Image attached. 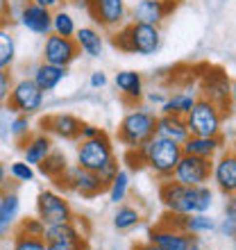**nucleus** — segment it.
Listing matches in <instances>:
<instances>
[{"mask_svg": "<svg viewBox=\"0 0 236 250\" xmlns=\"http://www.w3.org/2000/svg\"><path fill=\"white\" fill-rule=\"evenodd\" d=\"M116 207L118 209H116V214H114L112 223H114V228H116L118 232H130V230H134V228L141 223V211H138L137 207L125 205V203L116 205Z\"/></svg>", "mask_w": 236, "mask_h": 250, "instance_id": "cd10ccee", "label": "nucleus"}, {"mask_svg": "<svg viewBox=\"0 0 236 250\" xmlns=\"http://www.w3.org/2000/svg\"><path fill=\"white\" fill-rule=\"evenodd\" d=\"M7 175H9V173H7L5 164L0 162V191H5V189H7Z\"/></svg>", "mask_w": 236, "mask_h": 250, "instance_id": "09e8293b", "label": "nucleus"}, {"mask_svg": "<svg viewBox=\"0 0 236 250\" xmlns=\"http://www.w3.org/2000/svg\"><path fill=\"white\" fill-rule=\"evenodd\" d=\"M211 166H214V159L196 157V155H182V159L177 162L175 171H173L171 180L173 182H179V185H189V187L209 185Z\"/></svg>", "mask_w": 236, "mask_h": 250, "instance_id": "6e6552de", "label": "nucleus"}, {"mask_svg": "<svg viewBox=\"0 0 236 250\" xmlns=\"http://www.w3.org/2000/svg\"><path fill=\"white\" fill-rule=\"evenodd\" d=\"M145 168H150L159 180H171L177 162L182 159V144H175L171 139H164L155 134L148 144L141 146Z\"/></svg>", "mask_w": 236, "mask_h": 250, "instance_id": "7ed1b4c3", "label": "nucleus"}, {"mask_svg": "<svg viewBox=\"0 0 236 250\" xmlns=\"http://www.w3.org/2000/svg\"><path fill=\"white\" fill-rule=\"evenodd\" d=\"M75 32H78V25H75L73 14H68L66 9H55L53 12V34H57V37H75Z\"/></svg>", "mask_w": 236, "mask_h": 250, "instance_id": "2f4dec72", "label": "nucleus"}, {"mask_svg": "<svg viewBox=\"0 0 236 250\" xmlns=\"http://www.w3.org/2000/svg\"><path fill=\"white\" fill-rule=\"evenodd\" d=\"M234 152H236V150H234Z\"/></svg>", "mask_w": 236, "mask_h": 250, "instance_id": "5fc2aeb1", "label": "nucleus"}, {"mask_svg": "<svg viewBox=\"0 0 236 250\" xmlns=\"http://www.w3.org/2000/svg\"><path fill=\"white\" fill-rule=\"evenodd\" d=\"M196 96L191 91H177L166 98V103L159 107V114H175V116H184L191 112V107L196 105Z\"/></svg>", "mask_w": 236, "mask_h": 250, "instance_id": "a878e982", "label": "nucleus"}, {"mask_svg": "<svg viewBox=\"0 0 236 250\" xmlns=\"http://www.w3.org/2000/svg\"><path fill=\"white\" fill-rule=\"evenodd\" d=\"M19 232H25V234H30V237H41V239H43V232H46V223H43L39 216L20 218Z\"/></svg>", "mask_w": 236, "mask_h": 250, "instance_id": "c9c22d12", "label": "nucleus"}, {"mask_svg": "<svg viewBox=\"0 0 236 250\" xmlns=\"http://www.w3.org/2000/svg\"><path fill=\"white\" fill-rule=\"evenodd\" d=\"M189 132L196 137H220L223 134V109L207 98H197L186 114Z\"/></svg>", "mask_w": 236, "mask_h": 250, "instance_id": "20e7f679", "label": "nucleus"}, {"mask_svg": "<svg viewBox=\"0 0 236 250\" xmlns=\"http://www.w3.org/2000/svg\"><path fill=\"white\" fill-rule=\"evenodd\" d=\"M41 130L46 134H50V137H59V139H66V141H78L79 130H82V121L68 112L50 114L46 119H41Z\"/></svg>", "mask_w": 236, "mask_h": 250, "instance_id": "f3484780", "label": "nucleus"}, {"mask_svg": "<svg viewBox=\"0 0 236 250\" xmlns=\"http://www.w3.org/2000/svg\"><path fill=\"white\" fill-rule=\"evenodd\" d=\"M143 98H148V103H150V105H159V107H161L166 103V98H168V96H166L161 89H152L150 93H145Z\"/></svg>", "mask_w": 236, "mask_h": 250, "instance_id": "c03bdc74", "label": "nucleus"}, {"mask_svg": "<svg viewBox=\"0 0 236 250\" xmlns=\"http://www.w3.org/2000/svg\"><path fill=\"white\" fill-rule=\"evenodd\" d=\"M20 150H23V159H25L30 166H39L43 159L53 152V139L46 132H39V134H30V137L20 144Z\"/></svg>", "mask_w": 236, "mask_h": 250, "instance_id": "4be33fe9", "label": "nucleus"}, {"mask_svg": "<svg viewBox=\"0 0 236 250\" xmlns=\"http://www.w3.org/2000/svg\"><path fill=\"white\" fill-rule=\"evenodd\" d=\"M134 250H161V248H157V246L150 244V241H145V244H137Z\"/></svg>", "mask_w": 236, "mask_h": 250, "instance_id": "8fccbe9b", "label": "nucleus"}, {"mask_svg": "<svg viewBox=\"0 0 236 250\" xmlns=\"http://www.w3.org/2000/svg\"><path fill=\"white\" fill-rule=\"evenodd\" d=\"M66 75H68V68L48 64V62H39V64L32 68V73H30V78L34 80V84L39 86L43 93L55 91V89L66 80Z\"/></svg>", "mask_w": 236, "mask_h": 250, "instance_id": "412c9836", "label": "nucleus"}, {"mask_svg": "<svg viewBox=\"0 0 236 250\" xmlns=\"http://www.w3.org/2000/svg\"><path fill=\"white\" fill-rule=\"evenodd\" d=\"M89 14L100 27L116 30V27H123L127 21V2L125 0H91Z\"/></svg>", "mask_w": 236, "mask_h": 250, "instance_id": "ddd939ff", "label": "nucleus"}, {"mask_svg": "<svg viewBox=\"0 0 236 250\" xmlns=\"http://www.w3.org/2000/svg\"><path fill=\"white\" fill-rule=\"evenodd\" d=\"M177 5H168V2H159V0H137L132 7V21L134 23H145V25H161L168 14L175 9Z\"/></svg>", "mask_w": 236, "mask_h": 250, "instance_id": "a211bd4d", "label": "nucleus"}, {"mask_svg": "<svg viewBox=\"0 0 236 250\" xmlns=\"http://www.w3.org/2000/svg\"><path fill=\"white\" fill-rule=\"evenodd\" d=\"M225 148V139L220 137H196L191 134L186 141L182 144V152L184 155H196V157H204V159H216Z\"/></svg>", "mask_w": 236, "mask_h": 250, "instance_id": "aec40b11", "label": "nucleus"}, {"mask_svg": "<svg viewBox=\"0 0 236 250\" xmlns=\"http://www.w3.org/2000/svg\"><path fill=\"white\" fill-rule=\"evenodd\" d=\"M157 132V114L148 109V107H137L123 116V121L118 123L116 139L118 144H123L127 150L130 148H141L148 144Z\"/></svg>", "mask_w": 236, "mask_h": 250, "instance_id": "f03ea898", "label": "nucleus"}, {"mask_svg": "<svg viewBox=\"0 0 236 250\" xmlns=\"http://www.w3.org/2000/svg\"><path fill=\"white\" fill-rule=\"evenodd\" d=\"M43 98H46V93L34 84L32 78H20V80H14L12 91H9V98H7L5 107L12 114L32 116V114L41 112V107H43Z\"/></svg>", "mask_w": 236, "mask_h": 250, "instance_id": "423d86ee", "label": "nucleus"}, {"mask_svg": "<svg viewBox=\"0 0 236 250\" xmlns=\"http://www.w3.org/2000/svg\"><path fill=\"white\" fill-rule=\"evenodd\" d=\"M225 216L236 218V193L234 196H227V203H225Z\"/></svg>", "mask_w": 236, "mask_h": 250, "instance_id": "a18cd8bd", "label": "nucleus"}, {"mask_svg": "<svg viewBox=\"0 0 236 250\" xmlns=\"http://www.w3.org/2000/svg\"><path fill=\"white\" fill-rule=\"evenodd\" d=\"M19 21L27 32L39 34V37L53 34V9L34 5V2H30V0H25V2L20 5Z\"/></svg>", "mask_w": 236, "mask_h": 250, "instance_id": "4468645a", "label": "nucleus"}, {"mask_svg": "<svg viewBox=\"0 0 236 250\" xmlns=\"http://www.w3.org/2000/svg\"><path fill=\"white\" fill-rule=\"evenodd\" d=\"M30 134H32V123H30V116L14 114V119L9 121V137H14L19 144H23Z\"/></svg>", "mask_w": 236, "mask_h": 250, "instance_id": "473e14b6", "label": "nucleus"}, {"mask_svg": "<svg viewBox=\"0 0 236 250\" xmlns=\"http://www.w3.org/2000/svg\"><path fill=\"white\" fill-rule=\"evenodd\" d=\"M232 100H236V80L232 82Z\"/></svg>", "mask_w": 236, "mask_h": 250, "instance_id": "3c124183", "label": "nucleus"}, {"mask_svg": "<svg viewBox=\"0 0 236 250\" xmlns=\"http://www.w3.org/2000/svg\"><path fill=\"white\" fill-rule=\"evenodd\" d=\"M75 43L79 48V55H86L91 60H98L102 57V48H105V41H102V34L96 30V27H78L75 32Z\"/></svg>", "mask_w": 236, "mask_h": 250, "instance_id": "393cba45", "label": "nucleus"}, {"mask_svg": "<svg viewBox=\"0 0 236 250\" xmlns=\"http://www.w3.org/2000/svg\"><path fill=\"white\" fill-rule=\"evenodd\" d=\"M200 89H202V98L211 100V103L220 107L223 114H225V109H227L230 103H232V82H230V78H227L220 68H211V71L204 73L202 82H200Z\"/></svg>", "mask_w": 236, "mask_h": 250, "instance_id": "f8f14e48", "label": "nucleus"}, {"mask_svg": "<svg viewBox=\"0 0 236 250\" xmlns=\"http://www.w3.org/2000/svg\"><path fill=\"white\" fill-rule=\"evenodd\" d=\"M14 78H12V68H0V107L7 105L9 91H12Z\"/></svg>", "mask_w": 236, "mask_h": 250, "instance_id": "e433bc0d", "label": "nucleus"}, {"mask_svg": "<svg viewBox=\"0 0 236 250\" xmlns=\"http://www.w3.org/2000/svg\"><path fill=\"white\" fill-rule=\"evenodd\" d=\"M30 2H34V5H41V7H46V9H53V12H55L61 0H30Z\"/></svg>", "mask_w": 236, "mask_h": 250, "instance_id": "49530a36", "label": "nucleus"}, {"mask_svg": "<svg viewBox=\"0 0 236 250\" xmlns=\"http://www.w3.org/2000/svg\"><path fill=\"white\" fill-rule=\"evenodd\" d=\"M123 162L130 166V171H141V168H145L143 152H141V148H130V150L125 152Z\"/></svg>", "mask_w": 236, "mask_h": 250, "instance_id": "4c0bfd02", "label": "nucleus"}, {"mask_svg": "<svg viewBox=\"0 0 236 250\" xmlns=\"http://www.w3.org/2000/svg\"><path fill=\"white\" fill-rule=\"evenodd\" d=\"M159 2H168V5H177L179 0H159Z\"/></svg>", "mask_w": 236, "mask_h": 250, "instance_id": "603ef678", "label": "nucleus"}, {"mask_svg": "<svg viewBox=\"0 0 236 250\" xmlns=\"http://www.w3.org/2000/svg\"><path fill=\"white\" fill-rule=\"evenodd\" d=\"M46 250H89L86 239L82 241H48Z\"/></svg>", "mask_w": 236, "mask_h": 250, "instance_id": "58836bf2", "label": "nucleus"}, {"mask_svg": "<svg viewBox=\"0 0 236 250\" xmlns=\"http://www.w3.org/2000/svg\"><path fill=\"white\" fill-rule=\"evenodd\" d=\"M68 166H71V164H68L66 155H61L59 150H53L39 166H37V168L41 171V175H46V178H50V180H57V178H61V175H64Z\"/></svg>", "mask_w": 236, "mask_h": 250, "instance_id": "c85d7f7f", "label": "nucleus"}, {"mask_svg": "<svg viewBox=\"0 0 236 250\" xmlns=\"http://www.w3.org/2000/svg\"><path fill=\"white\" fill-rule=\"evenodd\" d=\"M148 241L161 250H189L191 234L177 230L166 221H159L155 228L148 230Z\"/></svg>", "mask_w": 236, "mask_h": 250, "instance_id": "dca6fc26", "label": "nucleus"}, {"mask_svg": "<svg viewBox=\"0 0 236 250\" xmlns=\"http://www.w3.org/2000/svg\"><path fill=\"white\" fill-rule=\"evenodd\" d=\"M118 171H120V164H118V157H114L112 162H109V164H107L105 168H102V171L98 173V178L102 180V182H105L107 187H109V182L114 180V175H116Z\"/></svg>", "mask_w": 236, "mask_h": 250, "instance_id": "a19ab883", "label": "nucleus"}, {"mask_svg": "<svg viewBox=\"0 0 236 250\" xmlns=\"http://www.w3.org/2000/svg\"><path fill=\"white\" fill-rule=\"evenodd\" d=\"M107 73L102 71H93L91 78H89V84H91V89H102V86H107Z\"/></svg>", "mask_w": 236, "mask_h": 250, "instance_id": "37998d69", "label": "nucleus"}, {"mask_svg": "<svg viewBox=\"0 0 236 250\" xmlns=\"http://www.w3.org/2000/svg\"><path fill=\"white\" fill-rule=\"evenodd\" d=\"M100 127L93 123H82V130H79V139L78 141H86V139H96L100 134Z\"/></svg>", "mask_w": 236, "mask_h": 250, "instance_id": "79ce46f5", "label": "nucleus"}, {"mask_svg": "<svg viewBox=\"0 0 236 250\" xmlns=\"http://www.w3.org/2000/svg\"><path fill=\"white\" fill-rule=\"evenodd\" d=\"M216 232L225 239H236V218L223 216L220 218V223L216 225Z\"/></svg>", "mask_w": 236, "mask_h": 250, "instance_id": "ea45409f", "label": "nucleus"}, {"mask_svg": "<svg viewBox=\"0 0 236 250\" xmlns=\"http://www.w3.org/2000/svg\"><path fill=\"white\" fill-rule=\"evenodd\" d=\"M37 216L43 221L46 225H55V223H66L73 221V207L59 191L55 189H46L37 196Z\"/></svg>", "mask_w": 236, "mask_h": 250, "instance_id": "1a4fd4ad", "label": "nucleus"}, {"mask_svg": "<svg viewBox=\"0 0 236 250\" xmlns=\"http://www.w3.org/2000/svg\"><path fill=\"white\" fill-rule=\"evenodd\" d=\"M130 171H125V168H120V171L114 175V180L109 182V187H107V191H109V203L114 205H120L127 200V193H130Z\"/></svg>", "mask_w": 236, "mask_h": 250, "instance_id": "c756f323", "label": "nucleus"}, {"mask_svg": "<svg viewBox=\"0 0 236 250\" xmlns=\"http://www.w3.org/2000/svg\"><path fill=\"white\" fill-rule=\"evenodd\" d=\"M43 239H46V244H48V241H82L86 237L78 230V225L73 223V221H66V223L46 225Z\"/></svg>", "mask_w": 236, "mask_h": 250, "instance_id": "bb28decb", "label": "nucleus"}, {"mask_svg": "<svg viewBox=\"0 0 236 250\" xmlns=\"http://www.w3.org/2000/svg\"><path fill=\"white\" fill-rule=\"evenodd\" d=\"M114 157H116V152H114L112 139L107 137L105 130L96 139L78 141V166L86 168V171L100 173Z\"/></svg>", "mask_w": 236, "mask_h": 250, "instance_id": "39448f33", "label": "nucleus"}, {"mask_svg": "<svg viewBox=\"0 0 236 250\" xmlns=\"http://www.w3.org/2000/svg\"><path fill=\"white\" fill-rule=\"evenodd\" d=\"M114 84L127 105H138L145 96V80L138 71H118L114 75Z\"/></svg>", "mask_w": 236, "mask_h": 250, "instance_id": "6ab92c4d", "label": "nucleus"}, {"mask_svg": "<svg viewBox=\"0 0 236 250\" xmlns=\"http://www.w3.org/2000/svg\"><path fill=\"white\" fill-rule=\"evenodd\" d=\"M20 214V198L16 191H2L0 196V239H5L14 230Z\"/></svg>", "mask_w": 236, "mask_h": 250, "instance_id": "b1692460", "label": "nucleus"}, {"mask_svg": "<svg viewBox=\"0 0 236 250\" xmlns=\"http://www.w3.org/2000/svg\"><path fill=\"white\" fill-rule=\"evenodd\" d=\"M16 62V39L9 27L0 23V68H12Z\"/></svg>", "mask_w": 236, "mask_h": 250, "instance_id": "7c9ffc66", "label": "nucleus"}, {"mask_svg": "<svg viewBox=\"0 0 236 250\" xmlns=\"http://www.w3.org/2000/svg\"><path fill=\"white\" fill-rule=\"evenodd\" d=\"M155 134L171 139L175 144H184L191 137L186 119L184 116H175V114H157V132Z\"/></svg>", "mask_w": 236, "mask_h": 250, "instance_id": "5701e85b", "label": "nucleus"}, {"mask_svg": "<svg viewBox=\"0 0 236 250\" xmlns=\"http://www.w3.org/2000/svg\"><path fill=\"white\" fill-rule=\"evenodd\" d=\"M78 57H79V48H78V43H75L73 37H57V34H48L46 37L41 62H48V64L68 68Z\"/></svg>", "mask_w": 236, "mask_h": 250, "instance_id": "9b49d317", "label": "nucleus"}, {"mask_svg": "<svg viewBox=\"0 0 236 250\" xmlns=\"http://www.w3.org/2000/svg\"><path fill=\"white\" fill-rule=\"evenodd\" d=\"M12 250H46V239L41 237H30L25 232H14Z\"/></svg>", "mask_w": 236, "mask_h": 250, "instance_id": "72a5a7b5", "label": "nucleus"}, {"mask_svg": "<svg viewBox=\"0 0 236 250\" xmlns=\"http://www.w3.org/2000/svg\"><path fill=\"white\" fill-rule=\"evenodd\" d=\"M9 178L12 180H16V182H20V185H25V182H32L34 180V166H30L25 162V159H20V162H12L9 164Z\"/></svg>", "mask_w": 236, "mask_h": 250, "instance_id": "f704fd0d", "label": "nucleus"}, {"mask_svg": "<svg viewBox=\"0 0 236 250\" xmlns=\"http://www.w3.org/2000/svg\"><path fill=\"white\" fill-rule=\"evenodd\" d=\"M127 32V43H130V55H141V57H150L161 46V32L157 25H145V23H127L125 25Z\"/></svg>", "mask_w": 236, "mask_h": 250, "instance_id": "9d476101", "label": "nucleus"}, {"mask_svg": "<svg viewBox=\"0 0 236 250\" xmlns=\"http://www.w3.org/2000/svg\"><path fill=\"white\" fill-rule=\"evenodd\" d=\"M211 182L225 196L236 193V152H220L211 166Z\"/></svg>", "mask_w": 236, "mask_h": 250, "instance_id": "2eb2a0df", "label": "nucleus"}, {"mask_svg": "<svg viewBox=\"0 0 236 250\" xmlns=\"http://www.w3.org/2000/svg\"><path fill=\"white\" fill-rule=\"evenodd\" d=\"M189 250H204V241H202V237H197V234H191Z\"/></svg>", "mask_w": 236, "mask_h": 250, "instance_id": "de8ad7c7", "label": "nucleus"}, {"mask_svg": "<svg viewBox=\"0 0 236 250\" xmlns=\"http://www.w3.org/2000/svg\"><path fill=\"white\" fill-rule=\"evenodd\" d=\"M159 200L166 207L168 214H179V216H189V214H202L214 207V191L209 185L189 187L179 185L173 180H166L159 187Z\"/></svg>", "mask_w": 236, "mask_h": 250, "instance_id": "f257e3e1", "label": "nucleus"}, {"mask_svg": "<svg viewBox=\"0 0 236 250\" xmlns=\"http://www.w3.org/2000/svg\"><path fill=\"white\" fill-rule=\"evenodd\" d=\"M53 182L59 189L75 191V193H79L82 198H96V196H100L102 191H107V185L98 178V173L86 171V168H82V166H78V164L68 166L64 175L53 180Z\"/></svg>", "mask_w": 236, "mask_h": 250, "instance_id": "0eeeda50", "label": "nucleus"}, {"mask_svg": "<svg viewBox=\"0 0 236 250\" xmlns=\"http://www.w3.org/2000/svg\"><path fill=\"white\" fill-rule=\"evenodd\" d=\"M234 250H236V248H234Z\"/></svg>", "mask_w": 236, "mask_h": 250, "instance_id": "864d4df0", "label": "nucleus"}]
</instances>
